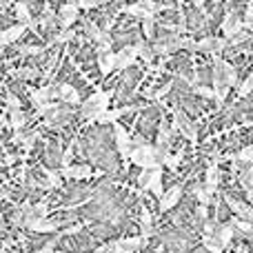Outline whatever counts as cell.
Wrapping results in <instances>:
<instances>
[{"label":"cell","mask_w":253,"mask_h":253,"mask_svg":"<svg viewBox=\"0 0 253 253\" xmlns=\"http://www.w3.org/2000/svg\"><path fill=\"white\" fill-rule=\"evenodd\" d=\"M111 98H114V91H100V89H98L91 98H87L84 102H80V114H83V118L93 120L98 114L107 111L109 109Z\"/></svg>","instance_id":"1"},{"label":"cell","mask_w":253,"mask_h":253,"mask_svg":"<svg viewBox=\"0 0 253 253\" xmlns=\"http://www.w3.org/2000/svg\"><path fill=\"white\" fill-rule=\"evenodd\" d=\"M129 160L133 162V165H138L140 169H156V167L160 165V160H158V149L147 142L135 144L129 153Z\"/></svg>","instance_id":"2"},{"label":"cell","mask_w":253,"mask_h":253,"mask_svg":"<svg viewBox=\"0 0 253 253\" xmlns=\"http://www.w3.org/2000/svg\"><path fill=\"white\" fill-rule=\"evenodd\" d=\"M213 91H215V105L222 107L229 91V84L227 78H224V60H220L218 56L213 58Z\"/></svg>","instance_id":"3"},{"label":"cell","mask_w":253,"mask_h":253,"mask_svg":"<svg viewBox=\"0 0 253 253\" xmlns=\"http://www.w3.org/2000/svg\"><path fill=\"white\" fill-rule=\"evenodd\" d=\"M173 129H178L180 133L187 140H191L193 144L198 142V126L191 123V118H189L184 111H180V109L173 111Z\"/></svg>","instance_id":"4"},{"label":"cell","mask_w":253,"mask_h":253,"mask_svg":"<svg viewBox=\"0 0 253 253\" xmlns=\"http://www.w3.org/2000/svg\"><path fill=\"white\" fill-rule=\"evenodd\" d=\"M160 4L153 2V0H140V2H133V4H126L123 9L125 13H129V16H135V18H153L158 11H160Z\"/></svg>","instance_id":"5"},{"label":"cell","mask_w":253,"mask_h":253,"mask_svg":"<svg viewBox=\"0 0 253 253\" xmlns=\"http://www.w3.org/2000/svg\"><path fill=\"white\" fill-rule=\"evenodd\" d=\"M114 138H116V147H118L120 156H123V160L126 162L129 160V153H131V133L125 129V126L114 123Z\"/></svg>","instance_id":"6"},{"label":"cell","mask_w":253,"mask_h":253,"mask_svg":"<svg viewBox=\"0 0 253 253\" xmlns=\"http://www.w3.org/2000/svg\"><path fill=\"white\" fill-rule=\"evenodd\" d=\"M144 245L142 238H120V240L109 242V253H135Z\"/></svg>","instance_id":"7"},{"label":"cell","mask_w":253,"mask_h":253,"mask_svg":"<svg viewBox=\"0 0 253 253\" xmlns=\"http://www.w3.org/2000/svg\"><path fill=\"white\" fill-rule=\"evenodd\" d=\"M53 91H56V98H60V102H67V105H80V93L76 87H71V84L67 83H58L53 84Z\"/></svg>","instance_id":"8"},{"label":"cell","mask_w":253,"mask_h":253,"mask_svg":"<svg viewBox=\"0 0 253 253\" xmlns=\"http://www.w3.org/2000/svg\"><path fill=\"white\" fill-rule=\"evenodd\" d=\"M227 47V38H202L200 42H196V51L211 53V56H220V51H224Z\"/></svg>","instance_id":"9"},{"label":"cell","mask_w":253,"mask_h":253,"mask_svg":"<svg viewBox=\"0 0 253 253\" xmlns=\"http://www.w3.org/2000/svg\"><path fill=\"white\" fill-rule=\"evenodd\" d=\"M140 107H123V109H107L102 114H98L91 123H98V125H114L118 123V118H123L125 114H131V111H138Z\"/></svg>","instance_id":"10"},{"label":"cell","mask_w":253,"mask_h":253,"mask_svg":"<svg viewBox=\"0 0 253 253\" xmlns=\"http://www.w3.org/2000/svg\"><path fill=\"white\" fill-rule=\"evenodd\" d=\"M22 224H25L29 231H34V233H53V231H58V227H60L58 222H53V220H47V218L22 220Z\"/></svg>","instance_id":"11"},{"label":"cell","mask_w":253,"mask_h":253,"mask_svg":"<svg viewBox=\"0 0 253 253\" xmlns=\"http://www.w3.org/2000/svg\"><path fill=\"white\" fill-rule=\"evenodd\" d=\"M135 58H138V42L131 44V47H125L120 49L118 53H116V69H129L131 65L135 62Z\"/></svg>","instance_id":"12"},{"label":"cell","mask_w":253,"mask_h":253,"mask_svg":"<svg viewBox=\"0 0 253 253\" xmlns=\"http://www.w3.org/2000/svg\"><path fill=\"white\" fill-rule=\"evenodd\" d=\"M180 198H182V184H175V187H171L169 191L162 193V198H160V211H162V213L171 211L180 202Z\"/></svg>","instance_id":"13"},{"label":"cell","mask_w":253,"mask_h":253,"mask_svg":"<svg viewBox=\"0 0 253 253\" xmlns=\"http://www.w3.org/2000/svg\"><path fill=\"white\" fill-rule=\"evenodd\" d=\"M78 4L76 2H67L60 7V13H58V22H60L62 29H69L76 20H78Z\"/></svg>","instance_id":"14"},{"label":"cell","mask_w":253,"mask_h":253,"mask_svg":"<svg viewBox=\"0 0 253 253\" xmlns=\"http://www.w3.org/2000/svg\"><path fill=\"white\" fill-rule=\"evenodd\" d=\"M29 98L36 109H38L40 105H44V102H51L53 98H56L53 84H47V87H40V89H29Z\"/></svg>","instance_id":"15"},{"label":"cell","mask_w":253,"mask_h":253,"mask_svg":"<svg viewBox=\"0 0 253 253\" xmlns=\"http://www.w3.org/2000/svg\"><path fill=\"white\" fill-rule=\"evenodd\" d=\"M242 18L238 16V13H227V18H224L222 22V31H224V38H236L238 34L242 31Z\"/></svg>","instance_id":"16"},{"label":"cell","mask_w":253,"mask_h":253,"mask_svg":"<svg viewBox=\"0 0 253 253\" xmlns=\"http://www.w3.org/2000/svg\"><path fill=\"white\" fill-rule=\"evenodd\" d=\"M62 178H71V180H84V178H91L93 169L87 165H74V167H62L60 169Z\"/></svg>","instance_id":"17"},{"label":"cell","mask_w":253,"mask_h":253,"mask_svg":"<svg viewBox=\"0 0 253 253\" xmlns=\"http://www.w3.org/2000/svg\"><path fill=\"white\" fill-rule=\"evenodd\" d=\"M149 191L153 193V196L160 200L162 193H165V189H162V165H158L156 169H151V173H149V180H147V187Z\"/></svg>","instance_id":"18"},{"label":"cell","mask_w":253,"mask_h":253,"mask_svg":"<svg viewBox=\"0 0 253 253\" xmlns=\"http://www.w3.org/2000/svg\"><path fill=\"white\" fill-rule=\"evenodd\" d=\"M25 29H27L25 25H16V27H7V29H2V31H0V47L20 40L22 34H25Z\"/></svg>","instance_id":"19"},{"label":"cell","mask_w":253,"mask_h":253,"mask_svg":"<svg viewBox=\"0 0 253 253\" xmlns=\"http://www.w3.org/2000/svg\"><path fill=\"white\" fill-rule=\"evenodd\" d=\"M218 182H220V171H218V162H211L209 169H207V178H205V189L209 196H213L215 189H218Z\"/></svg>","instance_id":"20"},{"label":"cell","mask_w":253,"mask_h":253,"mask_svg":"<svg viewBox=\"0 0 253 253\" xmlns=\"http://www.w3.org/2000/svg\"><path fill=\"white\" fill-rule=\"evenodd\" d=\"M227 205L231 207V211L238 215L240 220H247V222H253V209L249 205H245V202H238V200H233V198H229L227 196Z\"/></svg>","instance_id":"21"},{"label":"cell","mask_w":253,"mask_h":253,"mask_svg":"<svg viewBox=\"0 0 253 253\" xmlns=\"http://www.w3.org/2000/svg\"><path fill=\"white\" fill-rule=\"evenodd\" d=\"M98 67H100V74L102 76H109L111 71L116 69V53L114 51L98 53Z\"/></svg>","instance_id":"22"},{"label":"cell","mask_w":253,"mask_h":253,"mask_svg":"<svg viewBox=\"0 0 253 253\" xmlns=\"http://www.w3.org/2000/svg\"><path fill=\"white\" fill-rule=\"evenodd\" d=\"M215 231H218V227H215ZM215 231H211V233H207L205 236V240H202V245H205V249L209 251V253H222V242L218 240V233Z\"/></svg>","instance_id":"23"},{"label":"cell","mask_w":253,"mask_h":253,"mask_svg":"<svg viewBox=\"0 0 253 253\" xmlns=\"http://www.w3.org/2000/svg\"><path fill=\"white\" fill-rule=\"evenodd\" d=\"M153 220H151V213H149L147 207H142L140 209V227H142V240H147L149 236L153 233Z\"/></svg>","instance_id":"24"},{"label":"cell","mask_w":253,"mask_h":253,"mask_svg":"<svg viewBox=\"0 0 253 253\" xmlns=\"http://www.w3.org/2000/svg\"><path fill=\"white\" fill-rule=\"evenodd\" d=\"M218 240L222 242V247H227L229 242L233 240V233H236V229H233V224L229 222V224H218Z\"/></svg>","instance_id":"25"},{"label":"cell","mask_w":253,"mask_h":253,"mask_svg":"<svg viewBox=\"0 0 253 253\" xmlns=\"http://www.w3.org/2000/svg\"><path fill=\"white\" fill-rule=\"evenodd\" d=\"M224 160H233V162H253V144H247L242 151L233 153V156H227Z\"/></svg>","instance_id":"26"},{"label":"cell","mask_w":253,"mask_h":253,"mask_svg":"<svg viewBox=\"0 0 253 253\" xmlns=\"http://www.w3.org/2000/svg\"><path fill=\"white\" fill-rule=\"evenodd\" d=\"M224 78H227L229 89H231V87H238V84H240L236 69H233V65H231V62H227V60H224Z\"/></svg>","instance_id":"27"},{"label":"cell","mask_w":253,"mask_h":253,"mask_svg":"<svg viewBox=\"0 0 253 253\" xmlns=\"http://www.w3.org/2000/svg\"><path fill=\"white\" fill-rule=\"evenodd\" d=\"M231 224H233V229H236L238 233H242V236H251V233H253V222H247V220H240V218H233Z\"/></svg>","instance_id":"28"},{"label":"cell","mask_w":253,"mask_h":253,"mask_svg":"<svg viewBox=\"0 0 253 253\" xmlns=\"http://www.w3.org/2000/svg\"><path fill=\"white\" fill-rule=\"evenodd\" d=\"M25 123H27L25 111H22V109H13L11 111V129L13 131H20L22 126H25Z\"/></svg>","instance_id":"29"},{"label":"cell","mask_w":253,"mask_h":253,"mask_svg":"<svg viewBox=\"0 0 253 253\" xmlns=\"http://www.w3.org/2000/svg\"><path fill=\"white\" fill-rule=\"evenodd\" d=\"M42 173L47 175V180H49V187H51V189H60V187H62V175H60V171H53V169H42Z\"/></svg>","instance_id":"30"},{"label":"cell","mask_w":253,"mask_h":253,"mask_svg":"<svg viewBox=\"0 0 253 253\" xmlns=\"http://www.w3.org/2000/svg\"><path fill=\"white\" fill-rule=\"evenodd\" d=\"M74 38H76V31L69 27V29H62L60 34H56V36H53L51 44H65V42H71V40H74Z\"/></svg>","instance_id":"31"},{"label":"cell","mask_w":253,"mask_h":253,"mask_svg":"<svg viewBox=\"0 0 253 253\" xmlns=\"http://www.w3.org/2000/svg\"><path fill=\"white\" fill-rule=\"evenodd\" d=\"M251 91H253V74L247 76V80H242V83L238 84V98H242V100H245Z\"/></svg>","instance_id":"32"},{"label":"cell","mask_w":253,"mask_h":253,"mask_svg":"<svg viewBox=\"0 0 253 253\" xmlns=\"http://www.w3.org/2000/svg\"><path fill=\"white\" fill-rule=\"evenodd\" d=\"M13 76H18L22 80H36V78H40V71L34 69V67H22V69L13 71Z\"/></svg>","instance_id":"33"},{"label":"cell","mask_w":253,"mask_h":253,"mask_svg":"<svg viewBox=\"0 0 253 253\" xmlns=\"http://www.w3.org/2000/svg\"><path fill=\"white\" fill-rule=\"evenodd\" d=\"M138 56L142 58L144 62H151V60H153V56H156V51H153L151 44H147V42H138Z\"/></svg>","instance_id":"34"},{"label":"cell","mask_w":253,"mask_h":253,"mask_svg":"<svg viewBox=\"0 0 253 253\" xmlns=\"http://www.w3.org/2000/svg\"><path fill=\"white\" fill-rule=\"evenodd\" d=\"M249 167H245V171L240 173V182L245 184V189H253V162H247Z\"/></svg>","instance_id":"35"},{"label":"cell","mask_w":253,"mask_h":253,"mask_svg":"<svg viewBox=\"0 0 253 253\" xmlns=\"http://www.w3.org/2000/svg\"><path fill=\"white\" fill-rule=\"evenodd\" d=\"M182 158H184V151H178L175 156H171V153H167V158H165V162L162 165H167L169 169H178V165L182 162Z\"/></svg>","instance_id":"36"},{"label":"cell","mask_w":253,"mask_h":253,"mask_svg":"<svg viewBox=\"0 0 253 253\" xmlns=\"http://www.w3.org/2000/svg\"><path fill=\"white\" fill-rule=\"evenodd\" d=\"M40 25L42 27H51L53 22H56V13H53V9H49V7H44L42 9V16H40Z\"/></svg>","instance_id":"37"},{"label":"cell","mask_w":253,"mask_h":253,"mask_svg":"<svg viewBox=\"0 0 253 253\" xmlns=\"http://www.w3.org/2000/svg\"><path fill=\"white\" fill-rule=\"evenodd\" d=\"M142 31H144V36H147L149 40H153V36H156V22H153V18H144Z\"/></svg>","instance_id":"38"},{"label":"cell","mask_w":253,"mask_h":253,"mask_svg":"<svg viewBox=\"0 0 253 253\" xmlns=\"http://www.w3.org/2000/svg\"><path fill=\"white\" fill-rule=\"evenodd\" d=\"M193 193H196V198L202 202V205H209V193H207V189H205V184H196V189H193Z\"/></svg>","instance_id":"39"},{"label":"cell","mask_w":253,"mask_h":253,"mask_svg":"<svg viewBox=\"0 0 253 253\" xmlns=\"http://www.w3.org/2000/svg\"><path fill=\"white\" fill-rule=\"evenodd\" d=\"M42 51H44L42 44H38V47H34V44H25V47H20L22 56H38V53H42Z\"/></svg>","instance_id":"40"},{"label":"cell","mask_w":253,"mask_h":253,"mask_svg":"<svg viewBox=\"0 0 253 253\" xmlns=\"http://www.w3.org/2000/svg\"><path fill=\"white\" fill-rule=\"evenodd\" d=\"M193 91L198 93V96H205V98H213L215 100V91H213V87H207V84H198Z\"/></svg>","instance_id":"41"},{"label":"cell","mask_w":253,"mask_h":253,"mask_svg":"<svg viewBox=\"0 0 253 253\" xmlns=\"http://www.w3.org/2000/svg\"><path fill=\"white\" fill-rule=\"evenodd\" d=\"M36 140H38V133H36V131H34V133H29V135L25 138V142H22V151H25V156L31 151V147L36 144Z\"/></svg>","instance_id":"42"},{"label":"cell","mask_w":253,"mask_h":253,"mask_svg":"<svg viewBox=\"0 0 253 253\" xmlns=\"http://www.w3.org/2000/svg\"><path fill=\"white\" fill-rule=\"evenodd\" d=\"M78 9H96V7H100V0H78Z\"/></svg>","instance_id":"43"},{"label":"cell","mask_w":253,"mask_h":253,"mask_svg":"<svg viewBox=\"0 0 253 253\" xmlns=\"http://www.w3.org/2000/svg\"><path fill=\"white\" fill-rule=\"evenodd\" d=\"M4 100H7V107H9V109H20V100H18V98L16 96H13V93H7V98H4Z\"/></svg>","instance_id":"44"},{"label":"cell","mask_w":253,"mask_h":253,"mask_svg":"<svg viewBox=\"0 0 253 253\" xmlns=\"http://www.w3.org/2000/svg\"><path fill=\"white\" fill-rule=\"evenodd\" d=\"M149 173H151V169H142V171H140V175H138V187H140V189H144V187H147Z\"/></svg>","instance_id":"45"},{"label":"cell","mask_w":253,"mask_h":253,"mask_svg":"<svg viewBox=\"0 0 253 253\" xmlns=\"http://www.w3.org/2000/svg\"><path fill=\"white\" fill-rule=\"evenodd\" d=\"M251 20H253V0L247 4V11H245V18H242V25H249Z\"/></svg>","instance_id":"46"},{"label":"cell","mask_w":253,"mask_h":253,"mask_svg":"<svg viewBox=\"0 0 253 253\" xmlns=\"http://www.w3.org/2000/svg\"><path fill=\"white\" fill-rule=\"evenodd\" d=\"M58 240H60V238H56V240H49L47 245L42 247V249H38L36 253H53V249H56V242H58Z\"/></svg>","instance_id":"47"},{"label":"cell","mask_w":253,"mask_h":253,"mask_svg":"<svg viewBox=\"0 0 253 253\" xmlns=\"http://www.w3.org/2000/svg\"><path fill=\"white\" fill-rule=\"evenodd\" d=\"M171 87H173V83H167L162 89H158V91H156V100H158V98H162V96H167V93L171 91Z\"/></svg>","instance_id":"48"},{"label":"cell","mask_w":253,"mask_h":253,"mask_svg":"<svg viewBox=\"0 0 253 253\" xmlns=\"http://www.w3.org/2000/svg\"><path fill=\"white\" fill-rule=\"evenodd\" d=\"M25 138H27V133H22V129L20 131H16V135H13V142H16V144H22V142H25Z\"/></svg>","instance_id":"49"},{"label":"cell","mask_w":253,"mask_h":253,"mask_svg":"<svg viewBox=\"0 0 253 253\" xmlns=\"http://www.w3.org/2000/svg\"><path fill=\"white\" fill-rule=\"evenodd\" d=\"M25 178H27V167L22 165L20 169H18V180H20V182H25Z\"/></svg>","instance_id":"50"},{"label":"cell","mask_w":253,"mask_h":253,"mask_svg":"<svg viewBox=\"0 0 253 253\" xmlns=\"http://www.w3.org/2000/svg\"><path fill=\"white\" fill-rule=\"evenodd\" d=\"M13 2H16V0H0V9H7V7H11Z\"/></svg>","instance_id":"51"},{"label":"cell","mask_w":253,"mask_h":253,"mask_svg":"<svg viewBox=\"0 0 253 253\" xmlns=\"http://www.w3.org/2000/svg\"><path fill=\"white\" fill-rule=\"evenodd\" d=\"M4 162H7V165H13V162H16V156H7L4 158Z\"/></svg>","instance_id":"52"},{"label":"cell","mask_w":253,"mask_h":253,"mask_svg":"<svg viewBox=\"0 0 253 253\" xmlns=\"http://www.w3.org/2000/svg\"><path fill=\"white\" fill-rule=\"evenodd\" d=\"M245 27H251V29H253V20H251V22H249V25H245Z\"/></svg>","instance_id":"53"},{"label":"cell","mask_w":253,"mask_h":253,"mask_svg":"<svg viewBox=\"0 0 253 253\" xmlns=\"http://www.w3.org/2000/svg\"><path fill=\"white\" fill-rule=\"evenodd\" d=\"M100 2H102V4H105V2H109V0H100Z\"/></svg>","instance_id":"54"},{"label":"cell","mask_w":253,"mask_h":253,"mask_svg":"<svg viewBox=\"0 0 253 253\" xmlns=\"http://www.w3.org/2000/svg\"><path fill=\"white\" fill-rule=\"evenodd\" d=\"M227 2H233V0H227Z\"/></svg>","instance_id":"55"}]
</instances>
